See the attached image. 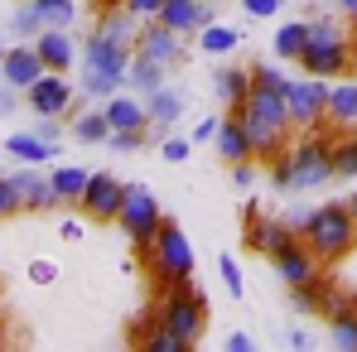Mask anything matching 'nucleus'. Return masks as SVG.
Masks as SVG:
<instances>
[{"label": "nucleus", "instance_id": "obj_48", "mask_svg": "<svg viewBox=\"0 0 357 352\" xmlns=\"http://www.w3.org/2000/svg\"><path fill=\"white\" fill-rule=\"evenodd\" d=\"M39 135H44V140H59V121L44 116V121H39Z\"/></svg>", "mask_w": 357, "mask_h": 352}, {"label": "nucleus", "instance_id": "obj_19", "mask_svg": "<svg viewBox=\"0 0 357 352\" xmlns=\"http://www.w3.org/2000/svg\"><path fill=\"white\" fill-rule=\"evenodd\" d=\"M218 155L227 160V164H237V160H251L256 150H251V135H246V121L237 112H227L222 125H218Z\"/></svg>", "mask_w": 357, "mask_h": 352}, {"label": "nucleus", "instance_id": "obj_9", "mask_svg": "<svg viewBox=\"0 0 357 352\" xmlns=\"http://www.w3.org/2000/svg\"><path fill=\"white\" fill-rule=\"evenodd\" d=\"M121 198H126V183L116 174H92L82 188V213L92 222H116L121 217Z\"/></svg>", "mask_w": 357, "mask_h": 352}, {"label": "nucleus", "instance_id": "obj_37", "mask_svg": "<svg viewBox=\"0 0 357 352\" xmlns=\"http://www.w3.org/2000/svg\"><path fill=\"white\" fill-rule=\"evenodd\" d=\"M20 208H24V198H20L15 178H0V217H10V213H20Z\"/></svg>", "mask_w": 357, "mask_h": 352}, {"label": "nucleus", "instance_id": "obj_36", "mask_svg": "<svg viewBox=\"0 0 357 352\" xmlns=\"http://www.w3.org/2000/svg\"><path fill=\"white\" fill-rule=\"evenodd\" d=\"M140 140H145V130H112V135H107V145H112L116 155H130V150H140Z\"/></svg>", "mask_w": 357, "mask_h": 352}, {"label": "nucleus", "instance_id": "obj_20", "mask_svg": "<svg viewBox=\"0 0 357 352\" xmlns=\"http://www.w3.org/2000/svg\"><path fill=\"white\" fill-rule=\"evenodd\" d=\"M140 15L135 10H126V5H107V10H97V34H107V39H116V44H135L140 39Z\"/></svg>", "mask_w": 357, "mask_h": 352}, {"label": "nucleus", "instance_id": "obj_41", "mask_svg": "<svg viewBox=\"0 0 357 352\" xmlns=\"http://www.w3.org/2000/svg\"><path fill=\"white\" fill-rule=\"evenodd\" d=\"M218 270H222L227 290H232V294H241V270H237V256H222V261H218Z\"/></svg>", "mask_w": 357, "mask_h": 352}, {"label": "nucleus", "instance_id": "obj_8", "mask_svg": "<svg viewBox=\"0 0 357 352\" xmlns=\"http://www.w3.org/2000/svg\"><path fill=\"white\" fill-rule=\"evenodd\" d=\"M285 102H290V121L295 125H319V121L328 116V87H324V77H290L285 82Z\"/></svg>", "mask_w": 357, "mask_h": 352}, {"label": "nucleus", "instance_id": "obj_51", "mask_svg": "<svg viewBox=\"0 0 357 352\" xmlns=\"http://www.w3.org/2000/svg\"><path fill=\"white\" fill-rule=\"evenodd\" d=\"M338 10H343V15H353V24H357V0H338Z\"/></svg>", "mask_w": 357, "mask_h": 352}, {"label": "nucleus", "instance_id": "obj_11", "mask_svg": "<svg viewBox=\"0 0 357 352\" xmlns=\"http://www.w3.org/2000/svg\"><path fill=\"white\" fill-rule=\"evenodd\" d=\"M324 314H328L333 348L357 352V299H348V294H324Z\"/></svg>", "mask_w": 357, "mask_h": 352}, {"label": "nucleus", "instance_id": "obj_53", "mask_svg": "<svg viewBox=\"0 0 357 352\" xmlns=\"http://www.w3.org/2000/svg\"><path fill=\"white\" fill-rule=\"evenodd\" d=\"M353 59H357V39H353Z\"/></svg>", "mask_w": 357, "mask_h": 352}, {"label": "nucleus", "instance_id": "obj_40", "mask_svg": "<svg viewBox=\"0 0 357 352\" xmlns=\"http://www.w3.org/2000/svg\"><path fill=\"white\" fill-rule=\"evenodd\" d=\"M44 29V20L34 15V5H20L15 10V34H39Z\"/></svg>", "mask_w": 357, "mask_h": 352}, {"label": "nucleus", "instance_id": "obj_35", "mask_svg": "<svg viewBox=\"0 0 357 352\" xmlns=\"http://www.w3.org/2000/svg\"><path fill=\"white\" fill-rule=\"evenodd\" d=\"M333 174H343V178L357 174V140H338L333 145Z\"/></svg>", "mask_w": 357, "mask_h": 352}, {"label": "nucleus", "instance_id": "obj_5", "mask_svg": "<svg viewBox=\"0 0 357 352\" xmlns=\"http://www.w3.org/2000/svg\"><path fill=\"white\" fill-rule=\"evenodd\" d=\"M121 232L130 236L135 246H145L150 251V241L160 236L165 227V217H160V203H155V193L145 188V183H126V198H121Z\"/></svg>", "mask_w": 357, "mask_h": 352}, {"label": "nucleus", "instance_id": "obj_23", "mask_svg": "<svg viewBox=\"0 0 357 352\" xmlns=\"http://www.w3.org/2000/svg\"><path fill=\"white\" fill-rule=\"evenodd\" d=\"M15 188H20L24 208H34V213H49V208H59V203H63L59 193H54V178H39V174H15Z\"/></svg>", "mask_w": 357, "mask_h": 352}, {"label": "nucleus", "instance_id": "obj_15", "mask_svg": "<svg viewBox=\"0 0 357 352\" xmlns=\"http://www.w3.org/2000/svg\"><path fill=\"white\" fill-rule=\"evenodd\" d=\"M271 266H275V275H280L285 285H299V280H314V275H319V270H314V246H309V241H290L285 251L271 256Z\"/></svg>", "mask_w": 357, "mask_h": 352}, {"label": "nucleus", "instance_id": "obj_13", "mask_svg": "<svg viewBox=\"0 0 357 352\" xmlns=\"http://www.w3.org/2000/svg\"><path fill=\"white\" fill-rule=\"evenodd\" d=\"M295 236V222H280V217H256L251 213V227H246V246L251 251H261V256H275V251H285Z\"/></svg>", "mask_w": 357, "mask_h": 352}, {"label": "nucleus", "instance_id": "obj_26", "mask_svg": "<svg viewBox=\"0 0 357 352\" xmlns=\"http://www.w3.org/2000/svg\"><path fill=\"white\" fill-rule=\"evenodd\" d=\"M178 116H183V97L178 92H169V87L150 92V125H155V135H165Z\"/></svg>", "mask_w": 357, "mask_h": 352}, {"label": "nucleus", "instance_id": "obj_30", "mask_svg": "<svg viewBox=\"0 0 357 352\" xmlns=\"http://www.w3.org/2000/svg\"><path fill=\"white\" fill-rule=\"evenodd\" d=\"M237 44H241V34L227 29V24H203V29H198V49H203V54H232Z\"/></svg>", "mask_w": 357, "mask_h": 352}, {"label": "nucleus", "instance_id": "obj_32", "mask_svg": "<svg viewBox=\"0 0 357 352\" xmlns=\"http://www.w3.org/2000/svg\"><path fill=\"white\" fill-rule=\"evenodd\" d=\"M29 5H34V15L44 20V29H49V24L68 29V24H73V15H77V5H73V0H29Z\"/></svg>", "mask_w": 357, "mask_h": 352}, {"label": "nucleus", "instance_id": "obj_12", "mask_svg": "<svg viewBox=\"0 0 357 352\" xmlns=\"http://www.w3.org/2000/svg\"><path fill=\"white\" fill-rule=\"evenodd\" d=\"M0 72H5V82L10 87H29V82H39L44 72H49V63L39 59V49L34 44H15V49H5V59H0Z\"/></svg>", "mask_w": 357, "mask_h": 352}, {"label": "nucleus", "instance_id": "obj_39", "mask_svg": "<svg viewBox=\"0 0 357 352\" xmlns=\"http://www.w3.org/2000/svg\"><path fill=\"white\" fill-rule=\"evenodd\" d=\"M188 150H193V140H178V135L160 140V155H165L169 164H183V160H188Z\"/></svg>", "mask_w": 357, "mask_h": 352}, {"label": "nucleus", "instance_id": "obj_4", "mask_svg": "<svg viewBox=\"0 0 357 352\" xmlns=\"http://www.w3.org/2000/svg\"><path fill=\"white\" fill-rule=\"evenodd\" d=\"M208 299H203V290H193L188 280L183 285H165V294H160V309H155V319L160 323H169L178 338H188V343H198L203 338V328H208Z\"/></svg>", "mask_w": 357, "mask_h": 352}, {"label": "nucleus", "instance_id": "obj_52", "mask_svg": "<svg viewBox=\"0 0 357 352\" xmlns=\"http://www.w3.org/2000/svg\"><path fill=\"white\" fill-rule=\"evenodd\" d=\"M348 208H353V217H357V193H353V203H348Z\"/></svg>", "mask_w": 357, "mask_h": 352}, {"label": "nucleus", "instance_id": "obj_21", "mask_svg": "<svg viewBox=\"0 0 357 352\" xmlns=\"http://www.w3.org/2000/svg\"><path fill=\"white\" fill-rule=\"evenodd\" d=\"M107 121H112V130H150V107H140L135 97H107Z\"/></svg>", "mask_w": 357, "mask_h": 352}, {"label": "nucleus", "instance_id": "obj_27", "mask_svg": "<svg viewBox=\"0 0 357 352\" xmlns=\"http://www.w3.org/2000/svg\"><path fill=\"white\" fill-rule=\"evenodd\" d=\"M140 348H145V352H188V338H178L169 323L155 319V323L140 328Z\"/></svg>", "mask_w": 357, "mask_h": 352}, {"label": "nucleus", "instance_id": "obj_6", "mask_svg": "<svg viewBox=\"0 0 357 352\" xmlns=\"http://www.w3.org/2000/svg\"><path fill=\"white\" fill-rule=\"evenodd\" d=\"M150 270H155L165 285H183V280H193V246H188V236L178 232L174 222H165L160 236L150 241Z\"/></svg>", "mask_w": 357, "mask_h": 352}, {"label": "nucleus", "instance_id": "obj_42", "mask_svg": "<svg viewBox=\"0 0 357 352\" xmlns=\"http://www.w3.org/2000/svg\"><path fill=\"white\" fill-rule=\"evenodd\" d=\"M251 77H256V82H266V87H285V82H290V77H285L280 68H271V63H261V68H251Z\"/></svg>", "mask_w": 357, "mask_h": 352}, {"label": "nucleus", "instance_id": "obj_2", "mask_svg": "<svg viewBox=\"0 0 357 352\" xmlns=\"http://www.w3.org/2000/svg\"><path fill=\"white\" fill-rule=\"evenodd\" d=\"M353 236H357V217H353V208H348V203L314 208V213H309V222H304V241L314 246V256H319V261H338V256H348Z\"/></svg>", "mask_w": 357, "mask_h": 352}, {"label": "nucleus", "instance_id": "obj_24", "mask_svg": "<svg viewBox=\"0 0 357 352\" xmlns=\"http://www.w3.org/2000/svg\"><path fill=\"white\" fill-rule=\"evenodd\" d=\"M324 121L353 130V125H357V82H338V87H328V116H324Z\"/></svg>", "mask_w": 357, "mask_h": 352}, {"label": "nucleus", "instance_id": "obj_7", "mask_svg": "<svg viewBox=\"0 0 357 352\" xmlns=\"http://www.w3.org/2000/svg\"><path fill=\"white\" fill-rule=\"evenodd\" d=\"M290 155V169H295V188H319L324 178H333V145L319 140V135H304L299 145L285 150Z\"/></svg>", "mask_w": 357, "mask_h": 352}, {"label": "nucleus", "instance_id": "obj_25", "mask_svg": "<svg viewBox=\"0 0 357 352\" xmlns=\"http://www.w3.org/2000/svg\"><path fill=\"white\" fill-rule=\"evenodd\" d=\"M5 155H15V160H24V164H44V160L59 155V150H54V140H44L39 130H29V135H10V140H5Z\"/></svg>", "mask_w": 357, "mask_h": 352}, {"label": "nucleus", "instance_id": "obj_16", "mask_svg": "<svg viewBox=\"0 0 357 352\" xmlns=\"http://www.w3.org/2000/svg\"><path fill=\"white\" fill-rule=\"evenodd\" d=\"M227 112H237L246 121V135H251V150L261 155V160H275V155H285L290 145H285V125H271V121L251 116V112H241V107H227Z\"/></svg>", "mask_w": 357, "mask_h": 352}, {"label": "nucleus", "instance_id": "obj_17", "mask_svg": "<svg viewBox=\"0 0 357 352\" xmlns=\"http://www.w3.org/2000/svg\"><path fill=\"white\" fill-rule=\"evenodd\" d=\"M34 49H39V59L49 63V72H68V68H73V59H77V49H73L68 29H59V24L39 29V34H34Z\"/></svg>", "mask_w": 357, "mask_h": 352}, {"label": "nucleus", "instance_id": "obj_34", "mask_svg": "<svg viewBox=\"0 0 357 352\" xmlns=\"http://www.w3.org/2000/svg\"><path fill=\"white\" fill-rule=\"evenodd\" d=\"M324 285L319 280H299V285H290V304H295L299 314H314V309H324Z\"/></svg>", "mask_w": 357, "mask_h": 352}, {"label": "nucleus", "instance_id": "obj_44", "mask_svg": "<svg viewBox=\"0 0 357 352\" xmlns=\"http://www.w3.org/2000/svg\"><path fill=\"white\" fill-rule=\"evenodd\" d=\"M121 5H126V10H135V15H140V20H155V15H160V5H165V0H121Z\"/></svg>", "mask_w": 357, "mask_h": 352}, {"label": "nucleus", "instance_id": "obj_33", "mask_svg": "<svg viewBox=\"0 0 357 352\" xmlns=\"http://www.w3.org/2000/svg\"><path fill=\"white\" fill-rule=\"evenodd\" d=\"M87 169H59L54 174V193H59L63 203H82V188H87Z\"/></svg>", "mask_w": 357, "mask_h": 352}, {"label": "nucleus", "instance_id": "obj_45", "mask_svg": "<svg viewBox=\"0 0 357 352\" xmlns=\"http://www.w3.org/2000/svg\"><path fill=\"white\" fill-rule=\"evenodd\" d=\"M241 5H246V10H251L256 20H266V15H275V10H280L285 0H241Z\"/></svg>", "mask_w": 357, "mask_h": 352}, {"label": "nucleus", "instance_id": "obj_46", "mask_svg": "<svg viewBox=\"0 0 357 352\" xmlns=\"http://www.w3.org/2000/svg\"><path fill=\"white\" fill-rule=\"evenodd\" d=\"M218 125H222V116L198 121V130H193V145H198V140H218Z\"/></svg>", "mask_w": 357, "mask_h": 352}, {"label": "nucleus", "instance_id": "obj_29", "mask_svg": "<svg viewBox=\"0 0 357 352\" xmlns=\"http://www.w3.org/2000/svg\"><path fill=\"white\" fill-rule=\"evenodd\" d=\"M165 72H169V63L150 59V54H135V63H130V82L140 92H160L165 87Z\"/></svg>", "mask_w": 357, "mask_h": 352}, {"label": "nucleus", "instance_id": "obj_1", "mask_svg": "<svg viewBox=\"0 0 357 352\" xmlns=\"http://www.w3.org/2000/svg\"><path fill=\"white\" fill-rule=\"evenodd\" d=\"M130 63H135V44H116L107 34H92L82 44V92L92 97H116L121 82H130Z\"/></svg>", "mask_w": 357, "mask_h": 352}, {"label": "nucleus", "instance_id": "obj_31", "mask_svg": "<svg viewBox=\"0 0 357 352\" xmlns=\"http://www.w3.org/2000/svg\"><path fill=\"white\" fill-rule=\"evenodd\" d=\"M73 135H77L82 145H97V140L112 135V121H107V112H87V116L73 121Z\"/></svg>", "mask_w": 357, "mask_h": 352}, {"label": "nucleus", "instance_id": "obj_22", "mask_svg": "<svg viewBox=\"0 0 357 352\" xmlns=\"http://www.w3.org/2000/svg\"><path fill=\"white\" fill-rule=\"evenodd\" d=\"M251 87H256V77H251L246 68H222V72H213V92H218V102H227V107H241V102L251 97Z\"/></svg>", "mask_w": 357, "mask_h": 352}, {"label": "nucleus", "instance_id": "obj_3", "mask_svg": "<svg viewBox=\"0 0 357 352\" xmlns=\"http://www.w3.org/2000/svg\"><path fill=\"white\" fill-rule=\"evenodd\" d=\"M304 63V72H314V77H338V72H348V63H353V44H348V34L333 24V20H309V49L299 54Z\"/></svg>", "mask_w": 357, "mask_h": 352}, {"label": "nucleus", "instance_id": "obj_54", "mask_svg": "<svg viewBox=\"0 0 357 352\" xmlns=\"http://www.w3.org/2000/svg\"><path fill=\"white\" fill-rule=\"evenodd\" d=\"M0 59H5V44H0Z\"/></svg>", "mask_w": 357, "mask_h": 352}, {"label": "nucleus", "instance_id": "obj_50", "mask_svg": "<svg viewBox=\"0 0 357 352\" xmlns=\"http://www.w3.org/2000/svg\"><path fill=\"white\" fill-rule=\"evenodd\" d=\"M15 92H20V87H10V82H5V92H0V112H10V107H15Z\"/></svg>", "mask_w": 357, "mask_h": 352}, {"label": "nucleus", "instance_id": "obj_47", "mask_svg": "<svg viewBox=\"0 0 357 352\" xmlns=\"http://www.w3.org/2000/svg\"><path fill=\"white\" fill-rule=\"evenodd\" d=\"M232 178H237V188H246V183L256 178V169H251L246 160H237V164H232Z\"/></svg>", "mask_w": 357, "mask_h": 352}, {"label": "nucleus", "instance_id": "obj_14", "mask_svg": "<svg viewBox=\"0 0 357 352\" xmlns=\"http://www.w3.org/2000/svg\"><path fill=\"white\" fill-rule=\"evenodd\" d=\"M155 20L169 24V29H178V34H193V29L213 24V10H208V0H165Z\"/></svg>", "mask_w": 357, "mask_h": 352}, {"label": "nucleus", "instance_id": "obj_28", "mask_svg": "<svg viewBox=\"0 0 357 352\" xmlns=\"http://www.w3.org/2000/svg\"><path fill=\"white\" fill-rule=\"evenodd\" d=\"M309 49V20H290V24H280V34H275V59H295Z\"/></svg>", "mask_w": 357, "mask_h": 352}, {"label": "nucleus", "instance_id": "obj_38", "mask_svg": "<svg viewBox=\"0 0 357 352\" xmlns=\"http://www.w3.org/2000/svg\"><path fill=\"white\" fill-rule=\"evenodd\" d=\"M271 183H275V188H295V169H290V155H275V160H271Z\"/></svg>", "mask_w": 357, "mask_h": 352}, {"label": "nucleus", "instance_id": "obj_49", "mask_svg": "<svg viewBox=\"0 0 357 352\" xmlns=\"http://www.w3.org/2000/svg\"><path fill=\"white\" fill-rule=\"evenodd\" d=\"M227 348H232V352H251V338H246V333H232Z\"/></svg>", "mask_w": 357, "mask_h": 352}, {"label": "nucleus", "instance_id": "obj_18", "mask_svg": "<svg viewBox=\"0 0 357 352\" xmlns=\"http://www.w3.org/2000/svg\"><path fill=\"white\" fill-rule=\"evenodd\" d=\"M135 54H150V59L160 63H178L183 59V44H178V29H169V24H150V29H140V39H135Z\"/></svg>", "mask_w": 357, "mask_h": 352}, {"label": "nucleus", "instance_id": "obj_10", "mask_svg": "<svg viewBox=\"0 0 357 352\" xmlns=\"http://www.w3.org/2000/svg\"><path fill=\"white\" fill-rule=\"evenodd\" d=\"M24 102L34 107V116H63V112L73 107V87L63 82L59 72H44L39 82L24 87Z\"/></svg>", "mask_w": 357, "mask_h": 352}, {"label": "nucleus", "instance_id": "obj_43", "mask_svg": "<svg viewBox=\"0 0 357 352\" xmlns=\"http://www.w3.org/2000/svg\"><path fill=\"white\" fill-rule=\"evenodd\" d=\"M54 275H59L54 261H34V266H29V280H34V285H54Z\"/></svg>", "mask_w": 357, "mask_h": 352}]
</instances>
